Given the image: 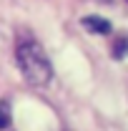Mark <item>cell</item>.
Segmentation results:
<instances>
[{"mask_svg": "<svg viewBox=\"0 0 128 131\" xmlns=\"http://www.w3.org/2000/svg\"><path fill=\"white\" fill-rule=\"evenodd\" d=\"M15 63L25 83H30L35 88H45L53 81V63H50L48 53L43 50V46L35 40H25L18 46Z\"/></svg>", "mask_w": 128, "mask_h": 131, "instance_id": "cell-1", "label": "cell"}, {"mask_svg": "<svg viewBox=\"0 0 128 131\" xmlns=\"http://www.w3.org/2000/svg\"><path fill=\"white\" fill-rule=\"evenodd\" d=\"M80 25H83L88 33H98V35H108V33L113 30L111 20H106V18H100V15H85V18H80Z\"/></svg>", "mask_w": 128, "mask_h": 131, "instance_id": "cell-2", "label": "cell"}, {"mask_svg": "<svg viewBox=\"0 0 128 131\" xmlns=\"http://www.w3.org/2000/svg\"><path fill=\"white\" fill-rule=\"evenodd\" d=\"M111 56L116 58V61H123V58L128 56V35H116V38H113Z\"/></svg>", "mask_w": 128, "mask_h": 131, "instance_id": "cell-3", "label": "cell"}, {"mask_svg": "<svg viewBox=\"0 0 128 131\" xmlns=\"http://www.w3.org/2000/svg\"><path fill=\"white\" fill-rule=\"evenodd\" d=\"M10 126V108H8V101H0V129H8Z\"/></svg>", "mask_w": 128, "mask_h": 131, "instance_id": "cell-4", "label": "cell"}]
</instances>
